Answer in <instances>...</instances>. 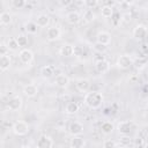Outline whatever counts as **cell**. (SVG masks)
<instances>
[{"label": "cell", "instance_id": "obj_35", "mask_svg": "<svg viewBox=\"0 0 148 148\" xmlns=\"http://www.w3.org/2000/svg\"><path fill=\"white\" fill-rule=\"evenodd\" d=\"M8 51H9V49H8L7 44L6 43H1L0 44V56H6L8 53Z\"/></svg>", "mask_w": 148, "mask_h": 148}, {"label": "cell", "instance_id": "obj_13", "mask_svg": "<svg viewBox=\"0 0 148 148\" xmlns=\"http://www.w3.org/2000/svg\"><path fill=\"white\" fill-rule=\"evenodd\" d=\"M54 83H56L58 87H60V88H65V87L68 86V83H69V79H68V76L65 75V74H59V75L56 76V79H54Z\"/></svg>", "mask_w": 148, "mask_h": 148}, {"label": "cell", "instance_id": "obj_11", "mask_svg": "<svg viewBox=\"0 0 148 148\" xmlns=\"http://www.w3.org/2000/svg\"><path fill=\"white\" fill-rule=\"evenodd\" d=\"M95 68L98 73H105L109 71L110 68V62L105 59H101V60H97L96 64H95Z\"/></svg>", "mask_w": 148, "mask_h": 148}, {"label": "cell", "instance_id": "obj_45", "mask_svg": "<svg viewBox=\"0 0 148 148\" xmlns=\"http://www.w3.org/2000/svg\"><path fill=\"white\" fill-rule=\"evenodd\" d=\"M147 146H148V142H147Z\"/></svg>", "mask_w": 148, "mask_h": 148}, {"label": "cell", "instance_id": "obj_22", "mask_svg": "<svg viewBox=\"0 0 148 148\" xmlns=\"http://www.w3.org/2000/svg\"><path fill=\"white\" fill-rule=\"evenodd\" d=\"M79 111V104L77 103H75V102H69V103H67V105H66V108H65V112L67 113V114H74V113H76Z\"/></svg>", "mask_w": 148, "mask_h": 148}, {"label": "cell", "instance_id": "obj_26", "mask_svg": "<svg viewBox=\"0 0 148 148\" xmlns=\"http://www.w3.org/2000/svg\"><path fill=\"white\" fill-rule=\"evenodd\" d=\"M37 29H38V24L36 22H34V21H29L25 24V30L29 34H36L37 32Z\"/></svg>", "mask_w": 148, "mask_h": 148}, {"label": "cell", "instance_id": "obj_37", "mask_svg": "<svg viewBox=\"0 0 148 148\" xmlns=\"http://www.w3.org/2000/svg\"><path fill=\"white\" fill-rule=\"evenodd\" d=\"M111 18H112L113 23H114V24H117V23H118V21L120 20V15H119V13H114V12H113V14H112Z\"/></svg>", "mask_w": 148, "mask_h": 148}, {"label": "cell", "instance_id": "obj_25", "mask_svg": "<svg viewBox=\"0 0 148 148\" xmlns=\"http://www.w3.org/2000/svg\"><path fill=\"white\" fill-rule=\"evenodd\" d=\"M0 22L2 25H8L12 22V15L8 12H2L0 15Z\"/></svg>", "mask_w": 148, "mask_h": 148}, {"label": "cell", "instance_id": "obj_33", "mask_svg": "<svg viewBox=\"0 0 148 148\" xmlns=\"http://www.w3.org/2000/svg\"><path fill=\"white\" fill-rule=\"evenodd\" d=\"M15 8H23L25 6V0H12Z\"/></svg>", "mask_w": 148, "mask_h": 148}, {"label": "cell", "instance_id": "obj_40", "mask_svg": "<svg viewBox=\"0 0 148 148\" xmlns=\"http://www.w3.org/2000/svg\"><path fill=\"white\" fill-rule=\"evenodd\" d=\"M123 2L126 3L127 6H132V5L135 2V0H123Z\"/></svg>", "mask_w": 148, "mask_h": 148}, {"label": "cell", "instance_id": "obj_7", "mask_svg": "<svg viewBox=\"0 0 148 148\" xmlns=\"http://www.w3.org/2000/svg\"><path fill=\"white\" fill-rule=\"evenodd\" d=\"M60 35H61V31H60V29H59L58 27H56V25L50 27V28L47 29V31H46V38H47L49 40H51V42L59 39V38H60Z\"/></svg>", "mask_w": 148, "mask_h": 148}, {"label": "cell", "instance_id": "obj_31", "mask_svg": "<svg viewBox=\"0 0 148 148\" xmlns=\"http://www.w3.org/2000/svg\"><path fill=\"white\" fill-rule=\"evenodd\" d=\"M117 146H119V143H117V142L113 141V140H105V141L103 142V147H104V148H114V147H117Z\"/></svg>", "mask_w": 148, "mask_h": 148}, {"label": "cell", "instance_id": "obj_17", "mask_svg": "<svg viewBox=\"0 0 148 148\" xmlns=\"http://www.w3.org/2000/svg\"><path fill=\"white\" fill-rule=\"evenodd\" d=\"M69 146H71L72 148H82V147L86 146V142H84L83 138L77 136V135H74L73 139H71Z\"/></svg>", "mask_w": 148, "mask_h": 148}, {"label": "cell", "instance_id": "obj_28", "mask_svg": "<svg viewBox=\"0 0 148 148\" xmlns=\"http://www.w3.org/2000/svg\"><path fill=\"white\" fill-rule=\"evenodd\" d=\"M95 13L91 10V9H87L84 13H83V18L86 22H92L95 20Z\"/></svg>", "mask_w": 148, "mask_h": 148}, {"label": "cell", "instance_id": "obj_3", "mask_svg": "<svg viewBox=\"0 0 148 148\" xmlns=\"http://www.w3.org/2000/svg\"><path fill=\"white\" fill-rule=\"evenodd\" d=\"M133 65V59L127 56V54H123L120 56L118 59H117V66L119 68H123V69H127L130 68L131 66Z\"/></svg>", "mask_w": 148, "mask_h": 148}, {"label": "cell", "instance_id": "obj_18", "mask_svg": "<svg viewBox=\"0 0 148 148\" xmlns=\"http://www.w3.org/2000/svg\"><path fill=\"white\" fill-rule=\"evenodd\" d=\"M66 20H67V22L69 24H77L80 22V20H81V16H80V14L77 12H71V13L67 14Z\"/></svg>", "mask_w": 148, "mask_h": 148}, {"label": "cell", "instance_id": "obj_23", "mask_svg": "<svg viewBox=\"0 0 148 148\" xmlns=\"http://www.w3.org/2000/svg\"><path fill=\"white\" fill-rule=\"evenodd\" d=\"M113 130H114V126H113V124L110 123V121H104V123H102V125H101V131H102L104 134H111V133L113 132Z\"/></svg>", "mask_w": 148, "mask_h": 148}, {"label": "cell", "instance_id": "obj_16", "mask_svg": "<svg viewBox=\"0 0 148 148\" xmlns=\"http://www.w3.org/2000/svg\"><path fill=\"white\" fill-rule=\"evenodd\" d=\"M10 64H12V60H10V57L9 56H1L0 58V71L1 72H6L7 69H9L10 67Z\"/></svg>", "mask_w": 148, "mask_h": 148}, {"label": "cell", "instance_id": "obj_12", "mask_svg": "<svg viewBox=\"0 0 148 148\" xmlns=\"http://www.w3.org/2000/svg\"><path fill=\"white\" fill-rule=\"evenodd\" d=\"M110 42H111V35L108 31H99L97 34V43L109 45Z\"/></svg>", "mask_w": 148, "mask_h": 148}, {"label": "cell", "instance_id": "obj_42", "mask_svg": "<svg viewBox=\"0 0 148 148\" xmlns=\"http://www.w3.org/2000/svg\"><path fill=\"white\" fill-rule=\"evenodd\" d=\"M147 40H148V30H147V34H146V37H145Z\"/></svg>", "mask_w": 148, "mask_h": 148}, {"label": "cell", "instance_id": "obj_30", "mask_svg": "<svg viewBox=\"0 0 148 148\" xmlns=\"http://www.w3.org/2000/svg\"><path fill=\"white\" fill-rule=\"evenodd\" d=\"M16 39H17V43H18V45L20 46H25L27 44H28V38L24 36V35H18L17 37H16Z\"/></svg>", "mask_w": 148, "mask_h": 148}, {"label": "cell", "instance_id": "obj_10", "mask_svg": "<svg viewBox=\"0 0 148 148\" xmlns=\"http://www.w3.org/2000/svg\"><path fill=\"white\" fill-rule=\"evenodd\" d=\"M68 132L71 135H80L82 132H83V125L79 121H74L69 125V128H68Z\"/></svg>", "mask_w": 148, "mask_h": 148}, {"label": "cell", "instance_id": "obj_29", "mask_svg": "<svg viewBox=\"0 0 148 148\" xmlns=\"http://www.w3.org/2000/svg\"><path fill=\"white\" fill-rule=\"evenodd\" d=\"M94 50L98 53H104L106 50H108V45H104V44H101V43H96L94 45Z\"/></svg>", "mask_w": 148, "mask_h": 148}, {"label": "cell", "instance_id": "obj_5", "mask_svg": "<svg viewBox=\"0 0 148 148\" xmlns=\"http://www.w3.org/2000/svg\"><path fill=\"white\" fill-rule=\"evenodd\" d=\"M7 106H8V109H9L10 111H16V110H18V109L22 106V98H21V96L15 95V96L10 97L9 101H8Z\"/></svg>", "mask_w": 148, "mask_h": 148}, {"label": "cell", "instance_id": "obj_9", "mask_svg": "<svg viewBox=\"0 0 148 148\" xmlns=\"http://www.w3.org/2000/svg\"><path fill=\"white\" fill-rule=\"evenodd\" d=\"M147 34V28L143 24H138L134 29H133V37L136 39H142L146 37Z\"/></svg>", "mask_w": 148, "mask_h": 148}, {"label": "cell", "instance_id": "obj_4", "mask_svg": "<svg viewBox=\"0 0 148 148\" xmlns=\"http://www.w3.org/2000/svg\"><path fill=\"white\" fill-rule=\"evenodd\" d=\"M132 128H133V124L130 120H123L118 124V131L121 135H130Z\"/></svg>", "mask_w": 148, "mask_h": 148}, {"label": "cell", "instance_id": "obj_2", "mask_svg": "<svg viewBox=\"0 0 148 148\" xmlns=\"http://www.w3.org/2000/svg\"><path fill=\"white\" fill-rule=\"evenodd\" d=\"M28 131H29V125L25 121L18 120V121L14 123V125H13V132L16 135H20V136L25 135L28 133Z\"/></svg>", "mask_w": 148, "mask_h": 148}, {"label": "cell", "instance_id": "obj_20", "mask_svg": "<svg viewBox=\"0 0 148 148\" xmlns=\"http://www.w3.org/2000/svg\"><path fill=\"white\" fill-rule=\"evenodd\" d=\"M36 23L38 24V27H42V28L47 27L49 23H50V17H49L46 14H40V15L37 17V20H36Z\"/></svg>", "mask_w": 148, "mask_h": 148}, {"label": "cell", "instance_id": "obj_32", "mask_svg": "<svg viewBox=\"0 0 148 148\" xmlns=\"http://www.w3.org/2000/svg\"><path fill=\"white\" fill-rule=\"evenodd\" d=\"M83 54V47L80 45H75L73 49V56L75 57H81Z\"/></svg>", "mask_w": 148, "mask_h": 148}, {"label": "cell", "instance_id": "obj_34", "mask_svg": "<svg viewBox=\"0 0 148 148\" xmlns=\"http://www.w3.org/2000/svg\"><path fill=\"white\" fill-rule=\"evenodd\" d=\"M84 5H86V7H88V8H95L97 5H98V0H86L84 1Z\"/></svg>", "mask_w": 148, "mask_h": 148}, {"label": "cell", "instance_id": "obj_43", "mask_svg": "<svg viewBox=\"0 0 148 148\" xmlns=\"http://www.w3.org/2000/svg\"><path fill=\"white\" fill-rule=\"evenodd\" d=\"M76 1H77V2H84L86 0H76Z\"/></svg>", "mask_w": 148, "mask_h": 148}, {"label": "cell", "instance_id": "obj_8", "mask_svg": "<svg viewBox=\"0 0 148 148\" xmlns=\"http://www.w3.org/2000/svg\"><path fill=\"white\" fill-rule=\"evenodd\" d=\"M53 140L49 135H42L38 141H37V147L38 148H51L53 147Z\"/></svg>", "mask_w": 148, "mask_h": 148}, {"label": "cell", "instance_id": "obj_21", "mask_svg": "<svg viewBox=\"0 0 148 148\" xmlns=\"http://www.w3.org/2000/svg\"><path fill=\"white\" fill-rule=\"evenodd\" d=\"M53 72H54V69H53V67L50 66V65L43 66V67L40 68V74H42V76H43L44 79H49V77H51V76L53 75Z\"/></svg>", "mask_w": 148, "mask_h": 148}, {"label": "cell", "instance_id": "obj_14", "mask_svg": "<svg viewBox=\"0 0 148 148\" xmlns=\"http://www.w3.org/2000/svg\"><path fill=\"white\" fill-rule=\"evenodd\" d=\"M75 84H76L77 90L81 92H86L90 88V81L88 79H79Z\"/></svg>", "mask_w": 148, "mask_h": 148}, {"label": "cell", "instance_id": "obj_1", "mask_svg": "<svg viewBox=\"0 0 148 148\" xmlns=\"http://www.w3.org/2000/svg\"><path fill=\"white\" fill-rule=\"evenodd\" d=\"M103 103V95L99 91H90L84 96V104L90 109H98Z\"/></svg>", "mask_w": 148, "mask_h": 148}, {"label": "cell", "instance_id": "obj_39", "mask_svg": "<svg viewBox=\"0 0 148 148\" xmlns=\"http://www.w3.org/2000/svg\"><path fill=\"white\" fill-rule=\"evenodd\" d=\"M134 146H140V147H142V146H145V143H143L142 139H136V141H135Z\"/></svg>", "mask_w": 148, "mask_h": 148}, {"label": "cell", "instance_id": "obj_41", "mask_svg": "<svg viewBox=\"0 0 148 148\" xmlns=\"http://www.w3.org/2000/svg\"><path fill=\"white\" fill-rule=\"evenodd\" d=\"M141 50H142L143 52H148V46H147V44H143V45L141 46Z\"/></svg>", "mask_w": 148, "mask_h": 148}, {"label": "cell", "instance_id": "obj_19", "mask_svg": "<svg viewBox=\"0 0 148 148\" xmlns=\"http://www.w3.org/2000/svg\"><path fill=\"white\" fill-rule=\"evenodd\" d=\"M73 49H74L73 45H71V44H64L60 47L59 52H60V54L62 57H71V56H73Z\"/></svg>", "mask_w": 148, "mask_h": 148}, {"label": "cell", "instance_id": "obj_36", "mask_svg": "<svg viewBox=\"0 0 148 148\" xmlns=\"http://www.w3.org/2000/svg\"><path fill=\"white\" fill-rule=\"evenodd\" d=\"M130 136L128 135H123V138L119 141V146H130Z\"/></svg>", "mask_w": 148, "mask_h": 148}, {"label": "cell", "instance_id": "obj_24", "mask_svg": "<svg viewBox=\"0 0 148 148\" xmlns=\"http://www.w3.org/2000/svg\"><path fill=\"white\" fill-rule=\"evenodd\" d=\"M6 44H7L8 49H9V51H13V52L17 51V50H18V47H20V45H18V43H17V39H16V38H8Z\"/></svg>", "mask_w": 148, "mask_h": 148}, {"label": "cell", "instance_id": "obj_38", "mask_svg": "<svg viewBox=\"0 0 148 148\" xmlns=\"http://www.w3.org/2000/svg\"><path fill=\"white\" fill-rule=\"evenodd\" d=\"M72 2H73V0H59V3L62 7H68L72 5Z\"/></svg>", "mask_w": 148, "mask_h": 148}, {"label": "cell", "instance_id": "obj_6", "mask_svg": "<svg viewBox=\"0 0 148 148\" xmlns=\"http://www.w3.org/2000/svg\"><path fill=\"white\" fill-rule=\"evenodd\" d=\"M18 58H20V60H21L23 64H30V62L34 60V53H32V51L29 50V49H23V50L20 51Z\"/></svg>", "mask_w": 148, "mask_h": 148}, {"label": "cell", "instance_id": "obj_27", "mask_svg": "<svg viewBox=\"0 0 148 148\" xmlns=\"http://www.w3.org/2000/svg\"><path fill=\"white\" fill-rule=\"evenodd\" d=\"M101 13H102V16H103V17L109 18V17L112 16V14H113V9H112L111 6H104V7H102Z\"/></svg>", "mask_w": 148, "mask_h": 148}, {"label": "cell", "instance_id": "obj_15", "mask_svg": "<svg viewBox=\"0 0 148 148\" xmlns=\"http://www.w3.org/2000/svg\"><path fill=\"white\" fill-rule=\"evenodd\" d=\"M37 92H38V89H37V87H36L35 84H32V83H29V84H27V86L23 88V94H24L27 97H35V96L37 95Z\"/></svg>", "mask_w": 148, "mask_h": 148}, {"label": "cell", "instance_id": "obj_44", "mask_svg": "<svg viewBox=\"0 0 148 148\" xmlns=\"http://www.w3.org/2000/svg\"><path fill=\"white\" fill-rule=\"evenodd\" d=\"M146 44H147V46H148V40H147V42H146Z\"/></svg>", "mask_w": 148, "mask_h": 148}]
</instances>
